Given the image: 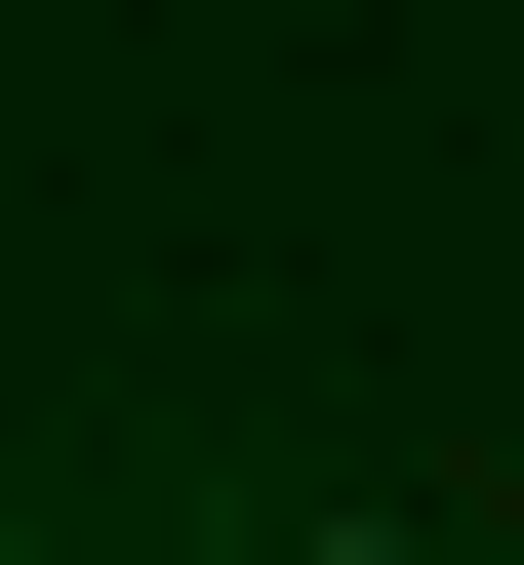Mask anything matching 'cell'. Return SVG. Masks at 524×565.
I'll list each match as a JSON object with an SVG mask.
<instances>
[{"instance_id": "1", "label": "cell", "mask_w": 524, "mask_h": 565, "mask_svg": "<svg viewBox=\"0 0 524 565\" xmlns=\"http://www.w3.org/2000/svg\"><path fill=\"white\" fill-rule=\"evenodd\" d=\"M243 565H363V525H243Z\"/></svg>"}]
</instances>
